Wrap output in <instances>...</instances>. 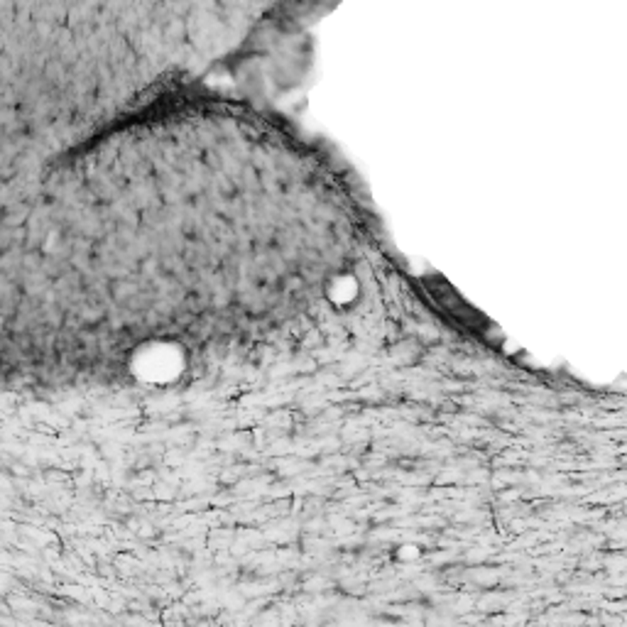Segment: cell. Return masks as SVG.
Instances as JSON below:
<instances>
[{
  "instance_id": "1",
  "label": "cell",
  "mask_w": 627,
  "mask_h": 627,
  "mask_svg": "<svg viewBox=\"0 0 627 627\" xmlns=\"http://www.w3.org/2000/svg\"><path fill=\"white\" fill-rule=\"evenodd\" d=\"M358 297V285L353 277H338L336 282H333V290H331V302L333 304H351L353 299Z\"/></svg>"
}]
</instances>
